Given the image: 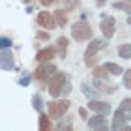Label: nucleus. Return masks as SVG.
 I'll return each mask as SVG.
<instances>
[{
  "label": "nucleus",
  "instance_id": "nucleus-1",
  "mask_svg": "<svg viewBox=\"0 0 131 131\" xmlns=\"http://www.w3.org/2000/svg\"><path fill=\"white\" fill-rule=\"evenodd\" d=\"M68 82H69V77L66 73H54L49 79V92H51V96L52 97H60L64 86L68 84Z\"/></svg>",
  "mask_w": 131,
  "mask_h": 131
},
{
  "label": "nucleus",
  "instance_id": "nucleus-2",
  "mask_svg": "<svg viewBox=\"0 0 131 131\" xmlns=\"http://www.w3.org/2000/svg\"><path fill=\"white\" fill-rule=\"evenodd\" d=\"M71 36L77 41H86L92 38V28L84 21H77L75 25H71Z\"/></svg>",
  "mask_w": 131,
  "mask_h": 131
},
{
  "label": "nucleus",
  "instance_id": "nucleus-3",
  "mask_svg": "<svg viewBox=\"0 0 131 131\" xmlns=\"http://www.w3.org/2000/svg\"><path fill=\"white\" fill-rule=\"evenodd\" d=\"M69 109V101L68 99H58V101H52L49 103V114L51 118H62Z\"/></svg>",
  "mask_w": 131,
  "mask_h": 131
},
{
  "label": "nucleus",
  "instance_id": "nucleus-4",
  "mask_svg": "<svg viewBox=\"0 0 131 131\" xmlns=\"http://www.w3.org/2000/svg\"><path fill=\"white\" fill-rule=\"evenodd\" d=\"M99 28H101V32H103V38L105 39H111L112 36H114V32H116V21H114V17L103 15Z\"/></svg>",
  "mask_w": 131,
  "mask_h": 131
},
{
  "label": "nucleus",
  "instance_id": "nucleus-5",
  "mask_svg": "<svg viewBox=\"0 0 131 131\" xmlns=\"http://www.w3.org/2000/svg\"><path fill=\"white\" fill-rule=\"evenodd\" d=\"M54 73H56V66L52 62H43L36 69V79L38 81H49Z\"/></svg>",
  "mask_w": 131,
  "mask_h": 131
},
{
  "label": "nucleus",
  "instance_id": "nucleus-6",
  "mask_svg": "<svg viewBox=\"0 0 131 131\" xmlns=\"http://www.w3.org/2000/svg\"><path fill=\"white\" fill-rule=\"evenodd\" d=\"M36 21H38V25H39L41 28H45V30H52V28L56 26L54 17H52L49 11H39L38 17H36Z\"/></svg>",
  "mask_w": 131,
  "mask_h": 131
},
{
  "label": "nucleus",
  "instance_id": "nucleus-7",
  "mask_svg": "<svg viewBox=\"0 0 131 131\" xmlns=\"http://www.w3.org/2000/svg\"><path fill=\"white\" fill-rule=\"evenodd\" d=\"M88 109L94 111L96 114H111V105L109 103H105V101H96V99H90V103H88Z\"/></svg>",
  "mask_w": 131,
  "mask_h": 131
},
{
  "label": "nucleus",
  "instance_id": "nucleus-8",
  "mask_svg": "<svg viewBox=\"0 0 131 131\" xmlns=\"http://www.w3.org/2000/svg\"><path fill=\"white\" fill-rule=\"evenodd\" d=\"M13 66H15V58L13 54H11V51L9 49H4V51H0V69H13Z\"/></svg>",
  "mask_w": 131,
  "mask_h": 131
},
{
  "label": "nucleus",
  "instance_id": "nucleus-9",
  "mask_svg": "<svg viewBox=\"0 0 131 131\" xmlns=\"http://www.w3.org/2000/svg\"><path fill=\"white\" fill-rule=\"evenodd\" d=\"M105 45H107V41H105V39H90V45H88V49H86V52H84V58L88 60V58L96 56V54H97V51H101Z\"/></svg>",
  "mask_w": 131,
  "mask_h": 131
},
{
  "label": "nucleus",
  "instance_id": "nucleus-10",
  "mask_svg": "<svg viewBox=\"0 0 131 131\" xmlns=\"http://www.w3.org/2000/svg\"><path fill=\"white\" fill-rule=\"evenodd\" d=\"M54 54H56L54 47H47V49H41L38 54H36V60H38L39 64H43V62H51L52 58H54Z\"/></svg>",
  "mask_w": 131,
  "mask_h": 131
},
{
  "label": "nucleus",
  "instance_id": "nucleus-11",
  "mask_svg": "<svg viewBox=\"0 0 131 131\" xmlns=\"http://www.w3.org/2000/svg\"><path fill=\"white\" fill-rule=\"evenodd\" d=\"M126 114H124V112L118 109L116 112H114V118H112V126H111V131H120L124 126H126Z\"/></svg>",
  "mask_w": 131,
  "mask_h": 131
},
{
  "label": "nucleus",
  "instance_id": "nucleus-12",
  "mask_svg": "<svg viewBox=\"0 0 131 131\" xmlns=\"http://www.w3.org/2000/svg\"><path fill=\"white\" fill-rule=\"evenodd\" d=\"M52 17H54L56 26H66V25H68V13H66L64 9H56Z\"/></svg>",
  "mask_w": 131,
  "mask_h": 131
},
{
  "label": "nucleus",
  "instance_id": "nucleus-13",
  "mask_svg": "<svg viewBox=\"0 0 131 131\" xmlns=\"http://www.w3.org/2000/svg\"><path fill=\"white\" fill-rule=\"evenodd\" d=\"M54 51H56V54L58 56H66V51H68V39L66 38H58L56 39V47H54Z\"/></svg>",
  "mask_w": 131,
  "mask_h": 131
},
{
  "label": "nucleus",
  "instance_id": "nucleus-14",
  "mask_svg": "<svg viewBox=\"0 0 131 131\" xmlns=\"http://www.w3.org/2000/svg\"><path fill=\"white\" fill-rule=\"evenodd\" d=\"M81 90L86 94V97H88V99H97V96H99V94H97V90H96V88H92L90 84H88V82L81 84Z\"/></svg>",
  "mask_w": 131,
  "mask_h": 131
},
{
  "label": "nucleus",
  "instance_id": "nucleus-15",
  "mask_svg": "<svg viewBox=\"0 0 131 131\" xmlns=\"http://www.w3.org/2000/svg\"><path fill=\"white\" fill-rule=\"evenodd\" d=\"M103 124H105V116L103 114H96L94 118L88 120V127H90V129H97L99 126H103Z\"/></svg>",
  "mask_w": 131,
  "mask_h": 131
},
{
  "label": "nucleus",
  "instance_id": "nucleus-16",
  "mask_svg": "<svg viewBox=\"0 0 131 131\" xmlns=\"http://www.w3.org/2000/svg\"><path fill=\"white\" fill-rule=\"evenodd\" d=\"M39 131H52L51 118L47 116V114H41V116H39Z\"/></svg>",
  "mask_w": 131,
  "mask_h": 131
},
{
  "label": "nucleus",
  "instance_id": "nucleus-17",
  "mask_svg": "<svg viewBox=\"0 0 131 131\" xmlns=\"http://www.w3.org/2000/svg\"><path fill=\"white\" fill-rule=\"evenodd\" d=\"M105 69L109 71V73H112V75H122L124 73V68H122V66H118V64H114V62H107L105 64Z\"/></svg>",
  "mask_w": 131,
  "mask_h": 131
},
{
  "label": "nucleus",
  "instance_id": "nucleus-18",
  "mask_svg": "<svg viewBox=\"0 0 131 131\" xmlns=\"http://www.w3.org/2000/svg\"><path fill=\"white\" fill-rule=\"evenodd\" d=\"M118 56L120 58H131V45H127V43H124V45H120L118 47Z\"/></svg>",
  "mask_w": 131,
  "mask_h": 131
},
{
  "label": "nucleus",
  "instance_id": "nucleus-19",
  "mask_svg": "<svg viewBox=\"0 0 131 131\" xmlns=\"http://www.w3.org/2000/svg\"><path fill=\"white\" fill-rule=\"evenodd\" d=\"M92 75L96 77V79H105V77L109 75V71L105 69V66H97V68H94V71H92Z\"/></svg>",
  "mask_w": 131,
  "mask_h": 131
},
{
  "label": "nucleus",
  "instance_id": "nucleus-20",
  "mask_svg": "<svg viewBox=\"0 0 131 131\" xmlns=\"http://www.w3.org/2000/svg\"><path fill=\"white\" fill-rule=\"evenodd\" d=\"M118 109H120L124 114H126V118L131 114V97H127V99H124L122 103H120V107H118Z\"/></svg>",
  "mask_w": 131,
  "mask_h": 131
},
{
  "label": "nucleus",
  "instance_id": "nucleus-21",
  "mask_svg": "<svg viewBox=\"0 0 131 131\" xmlns=\"http://www.w3.org/2000/svg\"><path fill=\"white\" fill-rule=\"evenodd\" d=\"M60 2H62V6H64L66 9H77L81 6L79 0H60Z\"/></svg>",
  "mask_w": 131,
  "mask_h": 131
},
{
  "label": "nucleus",
  "instance_id": "nucleus-22",
  "mask_svg": "<svg viewBox=\"0 0 131 131\" xmlns=\"http://www.w3.org/2000/svg\"><path fill=\"white\" fill-rule=\"evenodd\" d=\"M114 8L122 9V11H129V13H131V2H126V0H124V2H114Z\"/></svg>",
  "mask_w": 131,
  "mask_h": 131
},
{
  "label": "nucleus",
  "instance_id": "nucleus-23",
  "mask_svg": "<svg viewBox=\"0 0 131 131\" xmlns=\"http://www.w3.org/2000/svg\"><path fill=\"white\" fill-rule=\"evenodd\" d=\"M122 81H124V86L131 90V69H127L126 73H122Z\"/></svg>",
  "mask_w": 131,
  "mask_h": 131
},
{
  "label": "nucleus",
  "instance_id": "nucleus-24",
  "mask_svg": "<svg viewBox=\"0 0 131 131\" xmlns=\"http://www.w3.org/2000/svg\"><path fill=\"white\" fill-rule=\"evenodd\" d=\"M11 43H13V41H11L9 38H0V51L9 49V47H11Z\"/></svg>",
  "mask_w": 131,
  "mask_h": 131
},
{
  "label": "nucleus",
  "instance_id": "nucleus-25",
  "mask_svg": "<svg viewBox=\"0 0 131 131\" xmlns=\"http://www.w3.org/2000/svg\"><path fill=\"white\" fill-rule=\"evenodd\" d=\"M32 105H34V107H36L38 111H41V97L34 96V97H32Z\"/></svg>",
  "mask_w": 131,
  "mask_h": 131
},
{
  "label": "nucleus",
  "instance_id": "nucleus-26",
  "mask_svg": "<svg viewBox=\"0 0 131 131\" xmlns=\"http://www.w3.org/2000/svg\"><path fill=\"white\" fill-rule=\"evenodd\" d=\"M38 39H41V41L49 39V34H45V32H39V34H38Z\"/></svg>",
  "mask_w": 131,
  "mask_h": 131
},
{
  "label": "nucleus",
  "instance_id": "nucleus-27",
  "mask_svg": "<svg viewBox=\"0 0 131 131\" xmlns=\"http://www.w3.org/2000/svg\"><path fill=\"white\" fill-rule=\"evenodd\" d=\"M79 114H81V118H88V114H86V109H84V107H81V109H79Z\"/></svg>",
  "mask_w": 131,
  "mask_h": 131
},
{
  "label": "nucleus",
  "instance_id": "nucleus-28",
  "mask_svg": "<svg viewBox=\"0 0 131 131\" xmlns=\"http://www.w3.org/2000/svg\"><path fill=\"white\" fill-rule=\"evenodd\" d=\"M94 131H111V127H109V126H105V124H103V126H99L97 129H94Z\"/></svg>",
  "mask_w": 131,
  "mask_h": 131
},
{
  "label": "nucleus",
  "instance_id": "nucleus-29",
  "mask_svg": "<svg viewBox=\"0 0 131 131\" xmlns=\"http://www.w3.org/2000/svg\"><path fill=\"white\" fill-rule=\"evenodd\" d=\"M39 2H41V4H43V6H51L52 2H54V0H39Z\"/></svg>",
  "mask_w": 131,
  "mask_h": 131
},
{
  "label": "nucleus",
  "instance_id": "nucleus-30",
  "mask_svg": "<svg viewBox=\"0 0 131 131\" xmlns=\"http://www.w3.org/2000/svg\"><path fill=\"white\" fill-rule=\"evenodd\" d=\"M21 86H28V79H26V77H25V79L21 81Z\"/></svg>",
  "mask_w": 131,
  "mask_h": 131
},
{
  "label": "nucleus",
  "instance_id": "nucleus-31",
  "mask_svg": "<svg viewBox=\"0 0 131 131\" xmlns=\"http://www.w3.org/2000/svg\"><path fill=\"white\" fill-rule=\"evenodd\" d=\"M120 131H131V126H124V127H122Z\"/></svg>",
  "mask_w": 131,
  "mask_h": 131
},
{
  "label": "nucleus",
  "instance_id": "nucleus-32",
  "mask_svg": "<svg viewBox=\"0 0 131 131\" xmlns=\"http://www.w3.org/2000/svg\"><path fill=\"white\" fill-rule=\"evenodd\" d=\"M96 2H97V6H103V4L107 2V0H96Z\"/></svg>",
  "mask_w": 131,
  "mask_h": 131
},
{
  "label": "nucleus",
  "instance_id": "nucleus-33",
  "mask_svg": "<svg viewBox=\"0 0 131 131\" xmlns=\"http://www.w3.org/2000/svg\"><path fill=\"white\" fill-rule=\"evenodd\" d=\"M62 129H64V131H71V127H62Z\"/></svg>",
  "mask_w": 131,
  "mask_h": 131
},
{
  "label": "nucleus",
  "instance_id": "nucleus-34",
  "mask_svg": "<svg viewBox=\"0 0 131 131\" xmlns=\"http://www.w3.org/2000/svg\"><path fill=\"white\" fill-rule=\"evenodd\" d=\"M127 25H131V15H129V19H127Z\"/></svg>",
  "mask_w": 131,
  "mask_h": 131
},
{
  "label": "nucleus",
  "instance_id": "nucleus-35",
  "mask_svg": "<svg viewBox=\"0 0 131 131\" xmlns=\"http://www.w3.org/2000/svg\"><path fill=\"white\" fill-rule=\"evenodd\" d=\"M23 2H25V4H28V2H30V0H23Z\"/></svg>",
  "mask_w": 131,
  "mask_h": 131
},
{
  "label": "nucleus",
  "instance_id": "nucleus-36",
  "mask_svg": "<svg viewBox=\"0 0 131 131\" xmlns=\"http://www.w3.org/2000/svg\"><path fill=\"white\" fill-rule=\"evenodd\" d=\"M127 120H131V114H129V116H127Z\"/></svg>",
  "mask_w": 131,
  "mask_h": 131
},
{
  "label": "nucleus",
  "instance_id": "nucleus-37",
  "mask_svg": "<svg viewBox=\"0 0 131 131\" xmlns=\"http://www.w3.org/2000/svg\"><path fill=\"white\" fill-rule=\"evenodd\" d=\"M126 2H131V0H126Z\"/></svg>",
  "mask_w": 131,
  "mask_h": 131
}]
</instances>
